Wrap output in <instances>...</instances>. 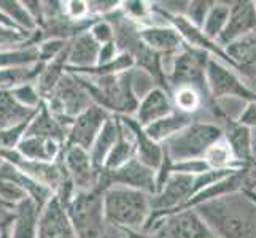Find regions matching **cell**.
I'll list each match as a JSON object with an SVG mask.
<instances>
[{
    "label": "cell",
    "instance_id": "1",
    "mask_svg": "<svg viewBox=\"0 0 256 238\" xmlns=\"http://www.w3.org/2000/svg\"><path fill=\"white\" fill-rule=\"evenodd\" d=\"M218 238H256V204L239 191L196 208Z\"/></svg>",
    "mask_w": 256,
    "mask_h": 238
},
{
    "label": "cell",
    "instance_id": "2",
    "mask_svg": "<svg viewBox=\"0 0 256 238\" xmlns=\"http://www.w3.org/2000/svg\"><path fill=\"white\" fill-rule=\"evenodd\" d=\"M108 227L124 234H142L152 216V196L136 189L113 186L102 192Z\"/></svg>",
    "mask_w": 256,
    "mask_h": 238
},
{
    "label": "cell",
    "instance_id": "3",
    "mask_svg": "<svg viewBox=\"0 0 256 238\" xmlns=\"http://www.w3.org/2000/svg\"><path fill=\"white\" fill-rule=\"evenodd\" d=\"M223 138V129L216 122L194 119L178 134L162 143L164 154L169 162L202 159L207 149Z\"/></svg>",
    "mask_w": 256,
    "mask_h": 238
},
{
    "label": "cell",
    "instance_id": "4",
    "mask_svg": "<svg viewBox=\"0 0 256 238\" xmlns=\"http://www.w3.org/2000/svg\"><path fill=\"white\" fill-rule=\"evenodd\" d=\"M64 208L76 238L107 237L108 224L105 221L100 191L75 192L72 200Z\"/></svg>",
    "mask_w": 256,
    "mask_h": 238
},
{
    "label": "cell",
    "instance_id": "5",
    "mask_svg": "<svg viewBox=\"0 0 256 238\" xmlns=\"http://www.w3.org/2000/svg\"><path fill=\"white\" fill-rule=\"evenodd\" d=\"M206 84L208 97L214 103L224 100L250 103L256 99V94L245 86L236 70L214 57H208L206 64Z\"/></svg>",
    "mask_w": 256,
    "mask_h": 238
},
{
    "label": "cell",
    "instance_id": "6",
    "mask_svg": "<svg viewBox=\"0 0 256 238\" xmlns=\"http://www.w3.org/2000/svg\"><path fill=\"white\" fill-rule=\"evenodd\" d=\"M113 186L136 189L148 194V196H154L158 189V172L134 157L114 170H100L97 189L104 192Z\"/></svg>",
    "mask_w": 256,
    "mask_h": 238
},
{
    "label": "cell",
    "instance_id": "7",
    "mask_svg": "<svg viewBox=\"0 0 256 238\" xmlns=\"http://www.w3.org/2000/svg\"><path fill=\"white\" fill-rule=\"evenodd\" d=\"M192 183V175L169 173L160 191L152 196V216H150V219L164 218L182 210L184 204L191 199Z\"/></svg>",
    "mask_w": 256,
    "mask_h": 238
},
{
    "label": "cell",
    "instance_id": "8",
    "mask_svg": "<svg viewBox=\"0 0 256 238\" xmlns=\"http://www.w3.org/2000/svg\"><path fill=\"white\" fill-rule=\"evenodd\" d=\"M154 219H160V224L153 232L161 231L166 238H218L196 210H180Z\"/></svg>",
    "mask_w": 256,
    "mask_h": 238
},
{
    "label": "cell",
    "instance_id": "9",
    "mask_svg": "<svg viewBox=\"0 0 256 238\" xmlns=\"http://www.w3.org/2000/svg\"><path fill=\"white\" fill-rule=\"evenodd\" d=\"M110 116L112 114L99 105H91L90 108L74 118L67 132L64 148H82L84 151H90L94 140Z\"/></svg>",
    "mask_w": 256,
    "mask_h": 238
},
{
    "label": "cell",
    "instance_id": "10",
    "mask_svg": "<svg viewBox=\"0 0 256 238\" xmlns=\"http://www.w3.org/2000/svg\"><path fill=\"white\" fill-rule=\"evenodd\" d=\"M60 164H62L75 192H90L97 189L100 170L94 167L88 151L82 148H64Z\"/></svg>",
    "mask_w": 256,
    "mask_h": 238
},
{
    "label": "cell",
    "instance_id": "11",
    "mask_svg": "<svg viewBox=\"0 0 256 238\" xmlns=\"http://www.w3.org/2000/svg\"><path fill=\"white\" fill-rule=\"evenodd\" d=\"M256 32V2H239L229 3V16L226 27L218 37L216 43L222 48H226L229 43H232L239 38H244L246 35Z\"/></svg>",
    "mask_w": 256,
    "mask_h": 238
},
{
    "label": "cell",
    "instance_id": "12",
    "mask_svg": "<svg viewBox=\"0 0 256 238\" xmlns=\"http://www.w3.org/2000/svg\"><path fill=\"white\" fill-rule=\"evenodd\" d=\"M224 52L245 86L256 94V32L229 43Z\"/></svg>",
    "mask_w": 256,
    "mask_h": 238
},
{
    "label": "cell",
    "instance_id": "13",
    "mask_svg": "<svg viewBox=\"0 0 256 238\" xmlns=\"http://www.w3.org/2000/svg\"><path fill=\"white\" fill-rule=\"evenodd\" d=\"M138 37L150 51L156 52L161 57L175 56L176 52H180L184 48V41L182 40L180 33L170 24L140 27Z\"/></svg>",
    "mask_w": 256,
    "mask_h": 238
},
{
    "label": "cell",
    "instance_id": "14",
    "mask_svg": "<svg viewBox=\"0 0 256 238\" xmlns=\"http://www.w3.org/2000/svg\"><path fill=\"white\" fill-rule=\"evenodd\" d=\"M222 129L223 138L229 145L236 162L242 169H248L254 159V140L252 129L234 119H228L226 122H223Z\"/></svg>",
    "mask_w": 256,
    "mask_h": 238
},
{
    "label": "cell",
    "instance_id": "15",
    "mask_svg": "<svg viewBox=\"0 0 256 238\" xmlns=\"http://www.w3.org/2000/svg\"><path fill=\"white\" fill-rule=\"evenodd\" d=\"M174 103L170 92L156 86L154 89L150 91L144 99H140L137 110L134 113V118L140 127H146L153 122L160 121L174 111Z\"/></svg>",
    "mask_w": 256,
    "mask_h": 238
},
{
    "label": "cell",
    "instance_id": "16",
    "mask_svg": "<svg viewBox=\"0 0 256 238\" xmlns=\"http://www.w3.org/2000/svg\"><path fill=\"white\" fill-rule=\"evenodd\" d=\"M37 238H76L66 208L56 196L42 210Z\"/></svg>",
    "mask_w": 256,
    "mask_h": 238
},
{
    "label": "cell",
    "instance_id": "17",
    "mask_svg": "<svg viewBox=\"0 0 256 238\" xmlns=\"http://www.w3.org/2000/svg\"><path fill=\"white\" fill-rule=\"evenodd\" d=\"M100 45L97 43L90 32H82L74 40H70L67 54V72L80 73L91 70L97 65Z\"/></svg>",
    "mask_w": 256,
    "mask_h": 238
},
{
    "label": "cell",
    "instance_id": "18",
    "mask_svg": "<svg viewBox=\"0 0 256 238\" xmlns=\"http://www.w3.org/2000/svg\"><path fill=\"white\" fill-rule=\"evenodd\" d=\"M42 210L43 208L35 204L30 197H26L20 204L12 207L13 218L10 223V237L12 238H37Z\"/></svg>",
    "mask_w": 256,
    "mask_h": 238
},
{
    "label": "cell",
    "instance_id": "19",
    "mask_svg": "<svg viewBox=\"0 0 256 238\" xmlns=\"http://www.w3.org/2000/svg\"><path fill=\"white\" fill-rule=\"evenodd\" d=\"M121 119L126 122L128 127L132 132V135H134V140H136V157L142 164L150 167V169H153V170L158 172L161 169L162 162H164V148H162V145L153 142V140L145 134L144 127H140L137 124V121L132 116H121Z\"/></svg>",
    "mask_w": 256,
    "mask_h": 238
},
{
    "label": "cell",
    "instance_id": "20",
    "mask_svg": "<svg viewBox=\"0 0 256 238\" xmlns=\"http://www.w3.org/2000/svg\"><path fill=\"white\" fill-rule=\"evenodd\" d=\"M64 145L59 142L35 135H24L20 145L16 146V153L21 157L34 162H58L62 156Z\"/></svg>",
    "mask_w": 256,
    "mask_h": 238
},
{
    "label": "cell",
    "instance_id": "21",
    "mask_svg": "<svg viewBox=\"0 0 256 238\" xmlns=\"http://www.w3.org/2000/svg\"><path fill=\"white\" fill-rule=\"evenodd\" d=\"M67 132L68 129L64 127L54 116H52L48 111V108L45 107V103H42L38 111L35 113V116L28 124L24 135L43 137V138H50V140H54V142H59L60 145H66Z\"/></svg>",
    "mask_w": 256,
    "mask_h": 238
},
{
    "label": "cell",
    "instance_id": "22",
    "mask_svg": "<svg viewBox=\"0 0 256 238\" xmlns=\"http://www.w3.org/2000/svg\"><path fill=\"white\" fill-rule=\"evenodd\" d=\"M194 119H198V116H192V114H186L182 111L174 110L169 116H166L160 121L153 122L146 127H144L145 134L153 140V142L162 145L167 142L169 138L178 134L180 130H183L186 126H190Z\"/></svg>",
    "mask_w": 256,
    "mask_h": 238
},
{
    "label": "cell",
    "instance_id": "23",
    "mask_svg": "<svg viewBox=\"0 0 256 238\" xmlns=\"http://www.w3.org/2000/svg\"><path fill=\"white\" fill-rule=\"evenodd\" d=\"M116 118H118V137L107 157V161L104 164V170H114L136 157L134 135H132V132L126 122L121 119V116Z\"/></svg>",
    "mask_w": 256,
    "mask_h": 238
},
{
    "label": "cell",
    "instance_id": "24",
    "mask_svg": "<svg viewBox=\"0 0 256 238\" xmlns=\"http://www.w3.org/2000/svg\"><path fill=\"white\" fill-rule=\"evenodd\" d=\"M116 137H118V118L116 114H112L107 119V122H105V126L102 127V130L99 132L97 138L94 140L90 151H88L97 170L104 169V164L107 161L114 142H116Z\"/></svg>",
    "mask_w": 256,
    "mask_h": 238
},
{
    "label": "cell",
    "instance_id": "25",
    "mask_svg": "<svg viewBox=\"0 0 256 238\" xmlns=\"http://www.w3.org/2000/svg\"><path fill=\"white\" fill-rule=\"evenodd\" d=\"M37 111L18 103L10 91H0V130L29 122Z\"/></svg>",
    "mask_w": 256,
    "mask_h": 238
},
{
    "label": "cell",
    "instance_id": "26",
    "mask_svg": "<svg viewBox=\"0 0 256 238\" xmlns=\"http://www.w3.org/2000/svg\"><path fill=\"white\" fill-rule=\"evenodd\" d=\"M170 97H172V103L174 108L176 111L186 113V114H196L206 108V97L200 94V91H198L196 87L192 86H180L175 87V89L170 91Z\"/></svg>",
    "mask_w": 256,
    "mask_h": 238
},
{
    "label": "cell",
    "instance_id": "27",
    "mask_svg": "<svg viewBox=\"0 0 256 238\" xmlns=\"http://www.w3.org/2000/svg\"><path fill=\"white\" fill-rule=\"evenodd\" d=\"M229 3L231 2H214L206 16V21L202 24V33L212 41H216L218 37L226 27L229 16Z\"/></svg>",
    "mask_w": 256,
    "mask_h": 238
},
{
    "label": "cell",
    "instance_id": "28",
    "mask_svg": "<svg viewBox=\"0 0 256 238\" xmlns=\"http://www.w3.org/2000/svg\"><path fill=\"white\" fill-rule=\"evenodd\" d=\"M202 159H204V162L207 164L210 170H224V169L245 170L236 162V159H234L231 149H229V145L226 143L224 138L218 140L215 145H212Z\"/></svg>",
    "mask_w": 256,
    "mask_h": 238
},
{
    "label": "cell",
    "instance_id": "29",
    "mask_svg": "<svg viewBox=\"0 0 256 238\" xmlns=\"http://www.w3.org/2000/svg\"><path fill=\"white\" fill-rule=\"evenodd\" d=\"M42 64L32 67H18V68H0V91H12L16 86L35 81L40 73Z\"/></svg>",
    "mask_w": 256,
    "mask_h": 238
},
{
    "label": "cell",
    "instance_id": "30",
    "mask_svg": "<svg viewBox=\"0 0 256 238\" xmlns=\"http://www.w3.org/2000/svg\"><path fill=\"white\" fill-rule=\"evenodd\" d=\"M0 11H2L18 29H21L24 32L32 33L38 29L35 21L32 19V16L29 14V11L26 10L22 2H18V0H0Z\"/></svg>",
    "mask_w": 256,
    "mask_h": 238
},
{
    "label": "cell",
    "instance_id": "31",
    "mask_svg": "<svg viewBox=\"0 0 256 238\" xmlns=\"http://www.w3.org/2000/svg\"><path fill=\"white\" fill-rule=\"evenodd\" d=\"M126 76H128L130 89L138 99V102H140V99H144L150 91L154 89V87L158 86L154 76L152 73H148L146 70L140 68V67H134V68L128 70Z\"/></svg>",
    "mask_w": 256,
    "mask_h": 238
},
{
    "label": "cell",
    "instance_id": "32",
    "mask_svg": "<svg viewBox=\"0 0 256 238\" xmlns=\"http://www.w3.org/2000/svg\"><path fill=\"white\" fill-rule=\"evenodd\" d=\"M10 92L18 103L22 105V107H26V108H29V110H38L40 105L43 103V99L37 91L35 81L16 86L14 89H12Z\"/></svg>",
    "mask_w": 256,
    "mask_h": 238
},
{
    "label": "cell",
    "instance_id": "33",
    "mask_svg": "<svg viewBox=\"0 0 256 238\" xmlns=\"http://www.w3.org/2000/svg\"><path fill=\"white\" fill-rule=\"evenodd\" d=\"M28 197L26 191L13 180L6 178V176L0 175V202L5 204L6 207H14L16 204H20L21 200Z\"/></svg>",
    "mask_w": 256,
    "mask_h": 238
},
{
    "label": "cell",
    "instance_id": "34",
    "mask_svg": "<svg viewBox=\"0 0 256 238\" xmlns=\"http://www.w3.org/2000/svg\"><path fill=\"white\" fill-rule=\"evenodd\" d=\"M88 32L91 33V37L99 43V45H108V43L114 41V29L113 25L104 19V17H97V19L91 24V27L88 29Z\"/></svg>",
    "mask_w": 256,
    "mask_h": 238
},
{
    "label": "cell",
    "instance_id": "35",
    "mask_svg": "<svg viewBox=\"0 0 256 238\" xmlns=\"http://www.w3.org/2000/svg\"><path fill=\"white\" fill-rule=\"evenodd\" d=\"M212 5H214V2H208V0H194V2H188L184 17H186L191 24H194L196 27L200 29Z\"/></svg>",
    "mask_w": 256,
    "mask_h": 238
},
{
    "label": "cell",
    "instance_id": "36",
    "mask_svg": "<svg viewBox=\"0 0 256 238\" xmlns=\"http://www.w3.org/2000/svg\"><path fill=\"white\" fill-rule=\"evenodd\" d=\"M64 13L72 21H84L90 19V11H88V2L83 0H70L64 2Z\"/></svg>",
    "mask_w": 256,
    "mask_h": 238
},
{
    "label": "cell",
    "instance_id": "37",
    "mask_svg": "<svg viewBox=\"0 0 256 238\" xmlns=\"http://www.w3.org/2000/svg\"><path fill=\"white\" fill-rule=\"evenodd\" d=\"M237 122L248 126L252 129V132H253V140H254V145H256V99L253 102L245 105V108L240 113V116L237 118Z\"/></svg>",
    "mask_w": 256,
    "mask_h": 238
},
{
    "label": "cell",
    "instance_id": "38",
    "mask_svg": "<svg viewBox=\"0 0 256 238\" xmlns=\"http://www.w3.org/2000/svg\"><path fill=\"white\" fill-rule=\"evenodd\" d=\"M120 54V49L116 46V43H108V45H102L99 49V57H97V65L96 67H105L108 65L112 60H114Z\"/></svg>",
    "mask_w": 256,
    "mask_h": 238
},
{
    "label": "cell",
    "instance_id": "39",
    "mask_svg": "<svg viewBox=\"0 0 256 238\" xmlns=\"http://www.w3.org/2000/svg\"><path fill=\"white\" fill-rule=\"evenodd\" d=\"M12 218H13L12 208L5 207V205H0V231H2L5 226H8L12 223Z\"/></svg>",
    "mask_w": 256,
    "mask_h": 238
},
{
    "label": "cell",
    "instance_id": "40",
    "mask_svg": "<svg viewBox=\"0 0 256 238\" xmlns=\"http://www.w3.org/2000/svg\"><path fill=\"white\" fill-rule=\"evenodd\" d=\"M246 183H256V167L246 169Z\"/></svg>",
    "mask_w": 256,
    "mask_h": 238
},
{
    "label": "cell",
    "instance_id": "41",
    "mask_svg": "<svg viewBox=\"0 0 256 238\" xmlns=\"http://www.w3.org/2000/svg\"><path fill=\"white\" fill-rule=\"evenodd\" d=\"M142 235H144V238H166V235L161 231H156L152 234H142Z\"/></svg>",
    "mask_w": 256,
    "mask_h": 238
},
{
    "label": "cell",
    "instance_id": "42",
    "mask_svg": "<svg viewBox=\"0 0 256 238\" xmlns=\"http://www.w3.org/2000/svg\"><path fill=\"white\" fill-rule=\"evenodd\" d=\"M0 238H12L10 237V224L5 226L2 231H0Z\"/></svg>",
    "mask_w": 256,
    "mask_h": 238
},
{
    "label": "cell",
    "instance_id": "43",
    "mask_svg": "<svg viewBox=\"0 0 256 238\" xmlns=\"http://www.w3.org/2000/svg\"><path fill=\"white\" fill-rule=\"evenodd\" d=\"M254 159H256V145H254Z\"/></svg>",
    "mask_w": 256,
    "mask_h": 238
},
{
    "label": "cell",
    "instance_id": "44",
    "mask_svg": "<svg viewBox=\"0 0 256 238\" xmlns=\"http://www.w3.org/2000/svg\"><path fill=\"white\" fill-rule=\"evenodd\" d=\"M0 205H5V204H2V202H0ZM5 207H6V205H5Z\"/></svg>",
    "mask_w": 256,
    "mask_h": 238
}]
</instances>
